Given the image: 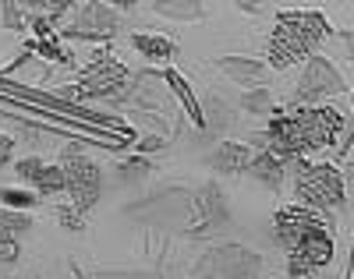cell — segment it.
Wrapping results in <instances>:
<instances>
[{
  "mask_svg": "<svg viewBox=\"0 0 354 279\" xmlns=\"http://www.w3.org/2000/svg\"><path fill=\"white\" fill-rule=\"evenodd\" d=\"M340 128H344V117L333 106H283L273 110L266 138H270V152L294 163V160H305L308 152L333 145Z\"/></svg>",
  "mask_w": 354,
  "mask_h": 279,
  "instance_id": "1",
  "label": "cell"
},
{
  "mask_svg": "<svg viewBox=\"0 0 354 279\" xmlns=\"http://www.w3.org/2000/svg\"><path fill=\"white\" fill-rule=\"evenodd\" d=\"M330 36V21L319 11H283L270 36V68L287 71L290 64L308 60V53Z\"/></svg>",
  "mask_w": 354,
  "mask_h": 279,
  "instance_id": "2",
  "label": "cell"
},
{
  "mask_svg": "<svg viewBox=\"0 0 354 279\" xmlns=\"http://www.w3.org/2000/svg\"><path fill=\"white\" fill-rule=\"evenodd\" d=\"M294 188L305 209L322 212V209H337L344 202V173L337 166H315L308 160H294Z\"/></svg>",
  "mask_w": 354,
  "mask_h": 279,
  "instance_id": "3",
  "label": "cell"
},
{
  "mask_svg": "<svg viewBox=\"0 0 354 279\" xmlns=\"http://www.w3.org/2000/svg\"><path fill=\"white\" fill-rule=\"evenodd\" d=\"M61 170H64V180H68L71 205L78 212H88V209L100 202V188H103L100 166L88 160V156H82V152L71 145V148H64V156H61Z\"/></svg>",
  "mask_w": 354,
  "mask_h": 279,
  "instance_id": "4",
  "label": "cell"
},
{
  "mask_svg": "<svg viewBox=\"0 0 354 279\" xmlns=\"http://www.w3.org/2000/svg\"><path fill=\"white\" fill-rule=\"evenodd\" d=\"M128 68L121 64V60H113L110 53H100L93 64H88L78 78V88L85 92V96L93 99H110V96H121V92L128 88Z\"/></svg>",
  "mask_w": 354,
  "mask_h": 279,
  "instance_id": "5",
  "label": "cell"
},
{
  "mask_svg": "<svg viewBox=\"0 0 354 279\" xmlns=\"http://www.w3.org/2000/svg\"><path fill=\"white\" fill-rule=\"evenodd\" d=\"M273 233H277V240H280L283 251H294V247L305 244L308 237L326 233V227H322L319 212H312V209H305V205H287V209L277 212Z\"/></svg>",
  "mask_w": 354,
  "mask_h": 279,
  "instance_id": "6",
  "label": "cell"
},
{
  "mask_svg": "<svg viewBox=\"0 0 354 279\" xmlns=\"http://www.w3.org/2000/svg\"><path fill=\"white\" fill-rule=\"evenodd\" d=\"M344 78L340 71L330 64L326 57H308L305 64V75H301V85H298V106L305 103H319L326 96H337V92H344Z\"/></svg>",
  "mask_w": 354,
  "mask_h": 279,
  "instance_id": "7",
  "label": "cell"
},
{
  "mask_svg": "<svg viewBox=\"0 0 354 279\" xmlns=\"http://www.w3.org/2000/svg\"><path fill=\"white\" fill-rule=\"evenodd\" d=\"M333 258V240L330 233L308 237L305 244H298L294 251H287V276L290 279H312L315 272H322Z\"/></svg>",
  "mask_w": 354,
  "mask_h": 279,
  "instance_id": "8",
  "label": "cell"
},
{
  "mask_svg": "<svg viewBox=\"0 0 354 279\" xmlns=\"http://www.w3.org/2000/svg\"><path fill=\"white\" fill-rule=\"evenodd\" d=\"M259 265V255H252L248 247H220L213 262H205L202 269H209L213 279H255Z\"/></svg>",
  "mask_w": 354,
  "mask_h": 279,
  "instance_id": "9",
  "label": "cell"
},
{
  "mask_svg": "<svg viewBox=\"0 0 354 279\" xmlns=\"http://www.w3.org/2000/svg\"><path fill=\"white\" fill-rule=\"evenodd\" d=\"M15 170H18L21 180L36 184L39 195H61V191H68V180H64L61 166H46L43 160H21Z\"/></svg>",
  "mask_w": 354,
  "mask_h": 279,
  "instance_id": "10",
  "label": "cell"
},
{
  "mask_svg": "<svg viewBox=\"0 0 354 279\" xmlns=\"http://www.w3.org/2000/svg\"><path fill=\"white\" fill-rule=\"evenodd\" d=\"M255 160V152L248 145H238V142H223L213 156H209V166L220 170V173H248Z\"/></svg>",
  "mask_w": 354,
  "mask_h": 279,
  "instance_id": "11",
  "label": "cell"
},
{
  "mask_svg": "<svg viewBox=\"0 0 354 279\" xmlns=\"http://www.w3.org/2000/svg\"><path fill=\"white\" fill-rule=\"evenodd\" d=\"M287 160H280L277 152H259V156L252 160V166H248V173L255 177V180H262L266 188H280V180H283V173H287Z\"/></svg>",
  "mask_w": 354,
  "mask_h": 279,
  "instance_id": "12",
  "label": "cell"
},
{
  "mask_svg": "<svg viewBox=\"0 0 354 279\" xmlns=\"http://www.w3.org/2000/svg\"><path fill=\"white\" fill-rule=\"evenodd\" d=\"M198 205H202V215H205V230L227 223V198L220 195L216 184H205L198 191Z\"/></svg>",
  "mask_w": 354,
  "mask_h": 279,
  "instance_id": "13",
  "label": "cell"
},
{
  "mask_svg": "<svg viewBox=\"0 0 354 279\" xmlns=\"http://www.w3.org/2000/svg\"><path fill=\"white\" fill-rule=\"evenodd\" d=\"M113 25H117V15L106 4L82 8V15H78V28H82V32H110Z\"/></svg>",
  "mask_w": 354,
  "mask_h": 279,
  "instance_id": "14",
  "label": "cell"
},
{
  "mask_svg": "<svg viewBox=\"0 0 354 279\" xmlns=\"http://www.w3.org/2000/svg\"><path fill=\"white\" fill-rule=\"evenodd\" d=\"M220 68L227 75H234V81H245V85H259V78H262V64L259 60H245V57H223Z\"/></svg>",
  "mask_w": 354,
  "mask_h": 279,
  "instance_id": "15",
  "label": "cell"
},
{
  "mask_svg": "<svg viewBox=\"0 0 354 279\" xmlns=\"http://www.w3.org/2000/svg\"><path fill=\"white\" fill-rule=\"evenodd\" d=\"M131 43H135L138 53H145L149 60H167V57L177 53V46H174L170 39H163V36H135Z\"/></svg>",
  "mask_w": 354,
  "mask_h": 279,
  "instance_id": "16",
  "label": "cell"
},
{
  "mask_svg": "<svg viewBox=\"0 0 354 279\" xmlns=\"http://www.w3.org/2000/svg\"><path fill=\"white\" fill-rule=\"evenodd\" d=\"M167 81H170V88L181 96V103H185V110H188V117L198 124V128H205V117H202V110H198V103H195V96H192V88H188V81L177 75V71H167Z\"/></svg>",
  "mask_w": 354,
  "mask_h": 279,
  "instance_id": "17",
  "label": "cell"
},
{
  "mask_svg": "<svg viewBox=\"0 0 354 279\" xmlns=\"http://www.w3.org/2000/svg\"><path fill=\"white\" fill-rule=\"evenodd\" d=\"M28 227H32V220H28L25 212H11V209H4L0 212V240H18V233H25Z\"/></svg>",
  "mask_w": 354,
  "mask_h": 279,
  "instance_id": "18",
  "label": "cell"
},
{
  "mask_svg": "<svg viewBox=\"0 0 354 279\" xmlns=\"http://www.w3.org/2000/svg\"><path fill=\"white\" fill-rule=\"evenodd\" d=\"M241 106H245L248 113H266V110H270V92H266V88L248 92V96L241 99Z\"/></svg>",
  "mask_w": 354,
  "mask_h": 279,
  "instance_id": "19",
  "label": "cell"
},
{
  "mask_svg": "<svg viewBox=\"0 0 354 279\" xmlns=\"http://www.w3.org/2000/svg\"><path fill=\"white\" fill-rule=\"evenodd\" d=\"M82 215H85V212H78V209H75L71 202L57 209V220H61V223H64L68 230H82V227H85V223H82Z\"/></svg>",
  "mask_w": 354,
  "mask_h": 279,
  "instance_id": "20",
  "label": "cell"
},
{
  "mask_svg": "<svg viewBox=\"0 0 354 279\" xmlns=\"http://www.w3.org/2000/svg\"><path fill=\"white\" fill-rule=\"evenodd\" d=\"M142 173H149V163H145V160H128L124 166H117V177H121V180H135Z\"/></svg>",
  "mask_w": 354,
  "mask_h": 279,
  "instance_id": "21",
  "label": "cell"
},
{
  "mask_svg": "<svg viewBox=\"0 0 354 279\" xmlns=\"http://www.w3.org/2000/svg\"><path fill=\"white\" fill-rule=\"evenodd\" d=\"M163 15H174V18H195V15H202V8L198 4H156Z\"/></svg>",
  "mask_w": 354,
  "mask_h": 279,
  "instance_id": "22",
  "label": "cell"
},
{
  "mask_svg": "<svg viewBox=\"0 0 354 279\" xmlns=\"http://www.w3.org/2000/svg\"><path fill=\"white\" fill-rule=\"evenodd\" d=\"M0 198H4L8 209H21V205H32L36 195H28V191H0Z\"/></svg>",
  "mask_w": 354,
  "mask_h": 279,
  "instance_id": "23",
  "label": "cell"
},
{
  "mask_svg": "<svg viewBox=\"0 0 354 279\" xmlns=\"http://www.w3.org/2000/svg\"><path fill=\"white\" fill-rule=\"evenodd\" d=\"M18 255H21V247H18V240H0V265H15L18 262Z\"/></svg>",
  "mask_w": 354,
  "mask_h": 279,
  "instance_id": "24",
  "label": "cell"
},
{
  "mask_svg": "<svg viewBox=\"0 0 354 279\" xmlns=\"http://www.w3.org/2000/svg\"><path fill=\"white\" fill-rule=\"evenodd\" d=\"M11 152H15V142H11L8 135H0V166H8V160H11Z\"/></svg>",
  "mask_w": 354,
  "mask_h": 279,
  "instance_id": "25",
  "label": "cell"
},
{
  "mask_svg": "<svg viewBox=\"0 0 354 279\" xmlns=\"http://www.w3.org/2000/svg\"><path fill=\"white\" fill-rule=\"evenodd\" d=\"M28 279H36V276H28Z\"/></svg>",
  "mask_w": 354,
  "mask_h": 279,
  "instance_id": "26",
  "label": "cell"
}]
</instances>
